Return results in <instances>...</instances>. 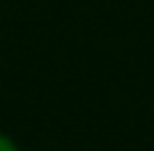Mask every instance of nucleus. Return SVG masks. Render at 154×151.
<instances>
[{
  "mask_svg": "<svg viewBox=\"0 0 154 151\" xmlns=\"http://www.w3.org/2000/svg\"><path fill=\"white\" fill-rule=\"evenodd\" d=\"M0 151H19V149H16V143H14L8 135H3V132H0Z\"/></svg>",
  "mask_w": 154,
  "mask_h": 151,
  "instance_id": "1",
  "label": "nucleus"
}]
</instances>
